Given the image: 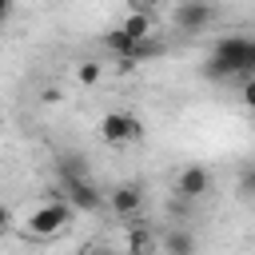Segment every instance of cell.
Here are the masks:
<instances>
[{
  "label": "cell",
  "mask_w": 255,
  "mask_h": 255,
  "mask_svg": "<svg viewBox=\"0 0 255 255\" xmlns=\"http://www.w3.org/2000/svg\"><path fill=\"white\" fill-rule=\"evenodd\" d=\"M207 76H239V80H251L255 76V40L247 36H223L207 60Z\"/></svg>",
  "instance_id": "6da1fadb"
},
{
  "label": "cell",
  "mask_w": 255,
  "mask_h": 255,
  "mask_svg": "<svg viewBox=\"0 0 255 255\" xmlns=\"http://www.w3.org/2000/svg\"><path fill=\"white\" fill-rule=\"evenodd\" d=\"M68 223H72V207H68L64 199H52V203H44V207H36V211L28 215V235L52 239V235H60Z\"/></svg>",
  "instance_id": "7a4b0ae2"
},
{
  "label": "cell",
  "mask_w": 255,
  "mask_h": 255,
  "mask_svg": "<svg viewBox=\"0 0 255 255\" xmlns=\"http://www.w3.org/2000/svg\"><path fill=\"white\" fill-rule=\"evenodd\" d=\"M100 135H104V143H135L139 135H143V124L131 116V112H108L104 120H100Z\"/></svg>",
  "instance_id": "3957f363"
},
{
  "label": "cell",
  "mask_w": 255,
  "mask_h": 255,
  "mask_svg": "<svg viewBox=\"0 0 255 255\" xmlns=\"http://www.w3.org/2000/svg\"><path fill=\"white\" fill-rule=\"evenodd\" d=\"M64 187L56 191V199H64L72 211H96L100 207V191L88 183V175H64Z\"/></svg>",
  "instance_id": "277c9868"
},
{
  "label": "cell",
  "mask_w": 255,
  "mask_h": 255,
  "mask_svg": "<svg viewBox=\"0 0 255 255\" xmlns=\"http://www.w3.org/2000/svg\"><path fill=\"white\" fill-rule=\"evenodd\" d=\"M211 20H215V8L207 0H183L175 8V28L179 32H203Z\"/></svg>",
  "instance_id": "5b68a950"
},
{
  "label": "cell",
  "mask_w": 255,
  "mask_h": 255,
  "mask_svg": "<svg viewBox=\"0 0 255 255\" xmlns=\"http://www.w3.org/2000/svg\"><path fill=\"white\" fill-rule=\"evenodd\" d=\"M139 207H143V191H139L135 183H124V187L112 191V211H116L120 219H135Z\"/></svg>",
  "instance_id": "8992f818"
},
{
  "label": "cell",
  "mask_w": 255,
  "mask_h": 255,
  "mask_svg": "<svg viewBox=\"0 0 255 255\" xmlns=\"http://www.w3.org/2000/svg\"><path fill=\"white\" fill-rule=\"evenodd\" d=\"M207 187H211V175L203 167H183V175L175 183L179 199H199V195H207Z\"/></svg>",
  "instance_id": "52a82bcc"
},
{
  "label": "cell",
  "mask_w": 255,
  "mask_h": 255,
  "mask_svg": "<svg viewBox=\"0 0 255 255\" xmlns=\"http://www.w3.org/2000/svg\"><path fill=\"white\" fill-rule=\"evenodd\" d=\"M159 251V239L143 227V223H131V231H128V251L124 255H155Z\"/></svg>",
  "instance_id": "ba28073f"
},
{
  "label": "cell",
  "mask_w": 255,
  "mask_h": 255,
  "mask_svg": "<svg viewBox=\"0 0 255 255\" xmlns=\"http://www.w3.org/2000/svg\"><path fill=\"white\" fill-rule=\"evenodd\" d=\"M195 235L191 231H183V227H171L167 235H163V255H195Z\"/></svg>",
  "instance_id": "9c48e42d"
},
{
  "label": "cell",
  "mask_w": 255,
  "mask_h": 255,
  "mask_svg": "<svg viewBox=\"0 0 255 255\" xmlns=\"http://www.w3.org/2000/svg\"><path fill=\"white\" fill-rule=\"evenodd\" d=\"M135 44H139V40H131V36H128V32L120 28V24L104 32V48H112V52H116L120 60H131V52H135Z\"/></svg>",
  "instance_id": "30bf717a"
},
{
  "label": "cell",
  "mask_w": 255,
  "mask_h": 255,
  "mask_svg": "<svg viewBox=\"0 0 255 255\" xmlns=\"http://www.w3.org/2000/svg\"><path fill=\"white\" fill-rule=\"evenodd\" d=\"M120 28H124L131 40H147V36H151V16H147V12H131Z\"/></svg>",
  "instance_id": "8fae6325"
},
{
  "label": "cell",
  "mask_w": 255,
  "mask_h": 255,
  "mask_svg": "<svg viewBox=\"0 0 255 255\" xmlns=\"http://www.w3.org/2000/svg\"><path fill=\"white\" fill-rule=\"evenodd\" d=\"M76 76H80V84H96L100 80V64H80Z\"/></svg>",
  "instance_id": "7c38bea8"
},
{
  "label": "cell",
  "mask_w": 255,
  "mask_h": 255,
  "mask_svg": "<svg viewBox=\"0 0 255 255\" xmlns=\"http://www.w3.org/2000/svg\"><path fill=\"white\" fill-rule=\"evenodd\" d=\"M239 191H243V195H255V167H247V171H243V179H239Z\"/></svg>",
  "instance_id": "4fadbf2b"
},
{
  "label": "cell",
  "mask_w": 255,
  "mask_h": 255,
  "mask_svg": "<svg viewBox=\"0 0 255 255\" xmlns=\"http://www.w3.org/2000/svg\"><path fill=\"white\" fill-rule=\"evenodd\" d=\"M243 104L255 112V76H251V80H243Z\"/></svg>",
  "instance_id": "5bb4252c"
},
{
  "label": "cell",
  "mask_w": 255,
  "mask_h": 255,
  "mask_svg": "<svg viewBox=\"0 0 255 255\" xmlns=\"http://www.w3.org/2000/svg\"><path fill=\"white\" fill-rule=\"evenodd\" d=\"M128 4H131V12H147L155 0H128Z\"/></svg>",
  "instance_id": "9a60e30c"
},
{
  "label": "cell",
  "mask_w": 255,
  "mask_h": 255,
  "mask_svg": "<svg viewBox=\"0 0 255 255\" xmlns=\"http://www.w3.org/2000/svg\"><path fill=\"white\" fill-rule=\"evenodd\" d=\"M8 223H12V211L0 203V231H8Z\"/></svg>",
  "instance_id": "2e32d148"
},
{
  "label": "cell",
  "mask_w": 255,
  "mask_h": 255,
  "mask_svg": "<svg viewBox=\"0 0 255 255\" xmlns=\"http://www.w3.org/2000/svg\"><path fill=\"white\" fill-rule=\"evenodd\" d=\"M8 16H12V0H0V24H4Z\"/></svg>",
  "instance_id": "e0dca14e"
},
{
  "label": "cell",
  "mask_w": 255,
  "mask_h": 255,
  "mask_svg": "<svg viewBox=\"0 0 255 255\" xmlns=\"http://www.w3.org/2000/svg\"><path fill=\"white\" fill-rule=\"evenodd\" d=\"M92 255H120V251H108V247H96Z\"/></svg>",
  "instance_id": "ac0fdd59"
}]
</instances>
